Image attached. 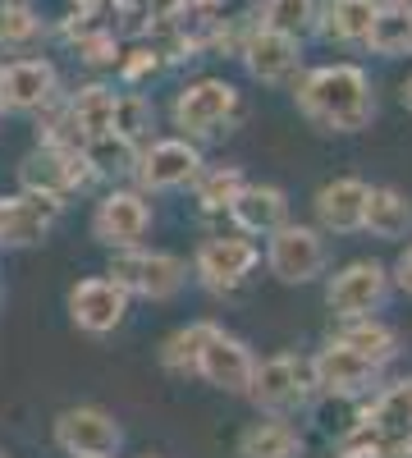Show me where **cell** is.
Returning a JSON list of instances; mask_svg holds the SVG:
<instances>
[{
    "label": "cell",
    "mask_w": 412,
    "mask_h": 458,
    "mask_svg": "<svg viewBox=\"0 0 412 458\" xmlns=\"http://www.w3.org/2000/svg\"><path fill=\"white\" fill-rule=\"evenodd\" d=\"M266 266L280 284H307L325 271V239L312 225H280L266 239Z\"/></svg>",
    "instance_id": "8"
},
{
    "label": "cell",
    "mask_w": 412,
    "mask_h": 458,
    "mask_svg": "<svg viewBox=\"0 0 412 458\" xmlns=\"http://www.w3.org/2000/svg\"><path fill=\"white\" fill-rule=\"evenodd\" d=\"M115 69H120L124 92H142L147 83H156L170 64L161 60V51H156L152 42H133L129 51H120V64H115Z\"/></svg>",
    "instance_id": "32"
},
{
    "label": "cell",
    "mask_w": 412,
    "mask_h": 458,
    "mask_svg": "<svg viewBox=\"0 0 412 458\" xmlns=\"http://www.w3.org/2000/svg\"><path fill=\"white\" fill-rule=\"evenodd\" d=\"M390 298V271L381 261H349L344 271H334L325 284V302L340 321H362L376 317Z\"/></svg>",
    "instance_id": "7"
},
{
    "label": "cell",
    "mask_w": 412,
    "mask_h": 458,
    "mask_svg": "<svg viewBox=\"0 0 412 458\" xmlns=\"http://www.w3.org/2000/svg\"><path fill=\"white\" fill-rule=\"evenodd\" d=\"M120 422L110 417L105 408H64L55 417V445L69 454V458H115L120 449Z\"/></svg>",
    "instance_id": "12"
},
{
    "label": "cell",
    "mask_w": 412,
    "mask_h": 458,
    "mask_svg": "<svg viewBox=\"0 0 412 458\" xmlns=\"http://www.w3.org/2000/svg\"><path fill=\"white\" fill-rule=\"evenodd\" d=\"M147 458H156V454H147Z\"/></svg>",
    "instance_id": "40"
},
{
    "label": "cell",
    "mask_w": 412,
    "mask_h": 458,
    "mask_svg": "<svg viewBox=\"0 0 412 458\" xmlns=\"http://www.w3.org/2000/svg\"><path fill=\"white\" fill-rule=\"evenodd\" d=\"M224 5H230V0H189V19L211 28L215 19H224Z\"/></svg>",
    "instance_id": "35"
},
{
    "label": "cell",
    "mask_w": 412,
    "mask_h": 458,
    "mask_svg": "<svg viewBox=\"0 0 412 458\" xmlns=\"http://www.w3.org/2000/svg\"><path fill=\"white\" fill-rule=\"evenodd\" d=\"M316 390V376H312V358H298V353H275L252 371V386L248 399L266 412V417H289L298 412Z\"/></svg>",
    "instance_id": "4"
},
{
    "label": "cell",
    "mask_w": 412,
    "mask_h": 458,
    "mask_svg": "<svg viewBox=\"0 0 412 458\" xmlns=\"http://www.w3.org/2000/svg\"><path fill=\"white\" fill-rule=\"evenodd\" d=\"M105 280H115L129 298H152V302H165L183 289L189 280V266L170 252H147V248H124L110 257V271Z\"/></svg>",
    "instance_id": "5"
},
{
    "label": "cell",
    "mask_w": 412,
    "mask_h": 458,
    "mask_svg": "<svg viewBox=\"0 0 412 458\" xmlns=\"http://www.w3.org/2000/svg\"><path fill=\"white\" fill-rule=\"evenodd\" d=\"M394 284L412 298V243H408V248H403V257L394 261Z\"/></svg>",
    "instance_id": "36"
},
{
    "label": "cell",
    "mask_w": 412,
    "mask_h": 458,
    "mask_svg": "<svg viewBox=\"0 0 412 458\" xmlns=\"http://www.w3.org/2000/svg\"><path fill=\"white\" fill-rule=\"evenodd\" d=\"M147 14H152V28L179 23V19H189V0H147ZM152 28H147V32H152Z\"/></svg>",
    "instance_id": "34"
},
{
    "label": "cell",
    "mask_w": 412,
    "mask_h": 458,
    "mask_svg": "<svg viewBox=\"0 0 412 458\" xmlns=\"http://www.w3.org/2000/svg\"><path fill=\"white\" fill-rule=\"evenodd\" d=\"M321 431L325 436H334V440H344L349 431H357L362 427V408L353 403V399H340V394H330L325 403H321Z\"/></svg>",
    "instance_id": "33"
},
{
    "label": "cell",
    "mask_w": 412,
    "mask_h": 458,
    "mask_svg": "<svg viewBox=\"0 0 412 458\" xmlns=\"http://www.w3.org/2000/svg\"><path fill=\"white\" fill-rule=\"evenodd\" d=\"M239 60L252 73V83L284 88V83H298V73H303V42L252 23L248 37H243V47H239Z\"/></svg>",
    "instance_id": "9"
},
{
    "label": "cell",
    "mask_w": 412,
    "mask_h": 458,
    "mask_svg": "<svg viewBox=\"0 0 412 458\" xmlns=\"http://www.w3.org/2000/svg\"><path fill=\"white\" fill-rule=\"evenodd\" d=\"M252 371H256V358L248 353V344H243L239 335H224V330L215 326V330L206 335V344H202L198 376L206 380L211 390H224V394H248Z\"/></svg>",
    "instance_id": "14"
},
{
    "label": "cell",
    "mask_w": 412,
    "mask_h": 458,
    "mask_svg": "<svg viewBox=\"0 0 412 458\" xmlns=\"http://www.w3.org/2000/svg\"><path fill=\"white\" fill-rule=\"evenodd\" d=\"M399 101H403V110L412 114V73H408V83H403V92H399Z\"/></svg>",
    "instance_id": "37"
},
{
    "label": "cell",
    "mask_w": 412,
    "mask_h": 458,
    "mask_svg": "<svg viewBox=\"0 0 412 458\" xmlns=\"http://www.w3.org/2000/svg\"><path fill=\"white\" fill-rule=\"evenodd\" d=\"M362 422L381 440H390L394 449L408 454V440H412V380H399V386L381 390L376 403L362 412Z\"/></svg>",
    "instance_id": "21"
},
{
    "label": "cell",
    "mask_w": 412,
    "mask_h": 458,
    "mask_svg": "<svg viewBox=\"0 0 412 458\" xmlns=\"http://www.w3.org/2000/svg\"><path fill=\"white\" fill-rule=\"evenodd\" d=\"M83 157H88V165L97 170V179H101V174L124 179V174L138 170V147L124 142V138H115V133H101V138L83 142Z\"/></svg>",
    "instance_id": "31"
},
{
    "label": "cell",
    "mask_w": 412,
    "mask_h": 458,
    "mask_svg": "<svg viewBox=\"0 0 412 458\" xmlns=\"http://www.w3.org/2000/svg\"><path fill=\"white\" fill-rule=\"evenodd\" d=\"M69 317L88 335H110V330H120L124 317H129V293L115 280H105V276L79 280L69 289Z\"/></svg>",
    "instance_id": "15"
},
{
    "label": "cell",
    "mask_w": 412,
    "mask_h": 458,
    "mask_svg": "<svg viewBox=\"0 0 412 458\" xmlns=\"http://www.w3.org/2000/svg\"><path fill=\"white\" fill-rule=\"evenodd\" d=\"M60 101V69L46 55H14L0 60V110L37 114Z\"/></svg>",
    "instance_id": "6"
},
{
    "label": "cell",
    "mask_w": 412,
    "mask_h": 458,
    "mask_svg": "<svg viewBox=\"0 0 412 458\" xmlns=\"http://www.w3.org/2000/svg\"><path fill=\"white\" fill-rule=\"evenodd\" d=\"M64 202L55 198H37V193H19L0 202V248H28L46 234L60 220Z\"/></svg>",
    "instance_id": "17"
},
{
    "label": "cell",
    "mask_w": 412,
    "mask_h": 458,
    "mask_svg": "<svg viewBox=\"0 0 412 458\" xmlns=\"http://www.w3.org/2000/svg\"><path fill=\"white\" fill-rule=\"evenodd\" d=\"M239 458H303V436L289 417H261L239 436Z\"/></svg>",
    "instance_id": "23"
},
{
    "label": "cell",
    "mask_w": 412,
    "mask_h": 458,
    "mask_svg": "<svg viewBox=\"0 0 412 458\" xmlns=\"http://www.w3.org/2000/svg\"><path fill=\"white\" fill-rule=\"evenodd\" d=\"M147 229H152V207H147V198L133 193V188H110L92 211V239L115 248V252L138 248Z\"/></svg>",
    "instance_id": "11"
},
{
    "label": "cell",
    "mask_w": 412,
    "mask_h": 458,
    "mask_svg": "<svg viewBox=\"0 0 412 458\" xmlns=\"http://www.w3.org/2000/svg\"><path fill=\"white\" fill-rule=\"evenodd\" d=\"M376 5L381 0H325L316 10V37L334 47H362L371 19H376Z\"/></svg>",
    "instance_id": "20"
},
{
    "label": "cell",
    "mask_w": 412,
    "mask_h": 458,
    "mask_svg": "<svg viewBox=\"0 0 412 458\" xmlns=\"http://www.w3.org/2000/svg\"><path fill=\"white\" fill-rule=\"evenodd\" d=\"M366 188L371 183H362L353 174L321 188L316 193V220H321L325 234H357L362 229V207H366Z\"/></svg>",
    "instance_id": "19"
},
{
    "label": "cell",
    "mask_w": 412,
    "mask_h": 458,
    "mask_svg": "<svg viewBox=\"0 0 412 458\" xmlns=\"http://www.w3.org/2000/svg\"><path fill=\"white\" fill-rule=\"evenodd\" d=\"M97 179V170L88 165L83 147H64V142H42L37 151H28L23 165H19V183L23 193H37V198H73Z\"/></svg>",
    "instance_id": "3"
},
{
    "label": "cell",
    "mask_w": 412,
    "mask_h": 458,
    "mask_svg": "<svg viewBox=\"0 0 412 458\" xmlns=\"http://www.w3.org/2000/svg\"><path fill=\"white\" fill-rule=\"evenodd\" d=\"M293 106L303 110V120L316 124L321 133H362L376 120L371 73L353 60H334V64H316L307 73H298Z\"/></svg>",
    "instance_id": "1"
},
{
    "label": "cell",
    "mask_w": 412,
    "mask_h": 458,
    "mask_svg": "<svg viewBox=\"0 0 412 458\" xmlns=\"http://www.w3.org/2000/svg\"><path fill=\"white\" fill-rule=\"evenodd\" d=\"M381 5H408L412 10V0H381Z\"/></svg>",
    "instance_id": "38"
},
{
    "label": "cell",
    "mask_w": 412,
    "mask_h": 458,
    "mask_svg": "<svg viewBox=\"0 0 412 458\" xmlns=\"http://www.w3.org/2000/svg\"><path fill=\"white\" fill-rule=\"evenodd\" d=\"M316 10H321V0H261L252 23L271 28L280 37H293V42H307L316 32Z\"/></svg>",
    "instance_id": "26"
},
{
    "label": "cell",
    "mask_w": 412,
    "mask_h": 458,
    "mask_svg": "<svg viewBox=\"0 0 412 458\" xmlns=\"http://www.w3.org/2000/svg\"><path fill=\"white\" fill-rule=\"evenodd\" d=\"M46 37V19L32 0H0V51L14 55H37Z\"/></svg>",
    "instance_id": "22"
},
{
    "label": "cell",
    "mask_w": 412,
    "mask_h": 458,
    "mask_svg": "<svg viewBox=\"0 0 412 458\" xmlns=\"http://www.w3.org/2000/svg\"><path fill=\"white\" fill-rule=\"evenodd\" d=\"M138 183L147 193H170V188H183L202 174V147L189 138H161L147 142L138 151Z\"/></svg>",
    "instance_id": "10"
},
{
    "label": "cell",
    "mask_w": 412,
    "mask_h": 458,
    "mask_svg": "<svg viewBox=\"0 0 412 458\" xmlns=\"http://www.w3.org/2000/svg\"><path fill=\"white\" fill-rule=\"evenodd\" d=\"M312 376H316V390L340 394V399H357L366 390H376V380H381V371L371 362H362L353 349H344L340 339H330L312 358Z\"/></svg>",
    "instance_id": "16"
},
{
    "label": "cell",
    "mask_w": 412,
    "mask_h": 458,
    "mask_svg": "<svg viewBox=\"0 0 412 458\" xmlns=\"http://www.w3.org/2000/svg\"><path fill=\"white\" fill-rule=\"evenodd\" d=\"M340 344L344 349H353L362 362H371V367H390L394 358H399V335L385 326V321H376V317H362V321H349L344 326V335H340Z\"/></svg>",
    "instance_id": "27"
},
{
    "label": "cell",
    "mask_w": 412,
    "mask_h": 458,
    "mask_svg": "<svg viewBox=\"0 0 412 458\" xmlns=\"http://www.w3.org/2000/svg\"><path fill=\"white\" fill-rule=\"evenodd\" d=\"M230 220L248 239H271L280 225H289V198L275 183H243V193L230 202Z\"/></svg>",
    "instance_id": "18"
},
{
    "label": "cell",
    "mask_w": 412,
    "mask_h": 458,
    "mask_svg": "<svg viewBox=\"0 0 412 458\" xmlns=\"http://www.w3.org/2000/svg\"><path fill=\"white\" fill-rule=\"evenodd\" d=\"M261 261V248L252 239H206L193 257V271L202 289L211 293H234Z\"/></svg>",
    "instance_id": "13"
},
{
    "label": "cell",
    "mask_w": 412,
    "mask_h": 458,
    "mask_svg": "<svg viewBox=\"0 0 412 458\" xmlns=\"http://www.w3.org/2000/svg\"><path fill=\"white\" fill-rule=\"evenodd\" d=\"M408 454H412V440H408Z\"/></svg>",
    "instance_id": "39"
},
{
    "label": "cell",
    "mask_w": 412,
    "mask_h": 458,
    "mask_svg": "<svg viewBox=\"0 0 412 458\" xmlns=\"http://www.w3.org/2000/svg\"><path fill=\"white\" fill-rule=\"evenodd\" d=\"M362 47L381 60L412 55V10L408 5H376V19H371Z\"/></svg>",
    "instance_id": "25"
},
{
    "label": "cell",
    "mask_w": 412,
    "mask_h": 458,
    "mask_svg": "<svg viewBox=\"0 0 412 458\" xmlns=\"http://www.w3.org/2000/svg\"><path fill=\"white\" fill-rule=\"evenodd\" d=\"M362 229L376 239H408L412 234V202L399 188H366Z\"/></svg>",
    "instance_id": "24"
},
{
    "label": "cell",
    "mask_w": 412,
    "mask_h": 458,
    "mask_svg": "<svg viewBox=\"0 0 412 458\" xmlns=\"http://www.w3.org/2000/svg\"><path fill=\"white\" fill-rule=\"evenodd\" d=\"M215 326L211 321H193V326H179L165 344H161V367L170 376H198V358H202V344Z\"/></svg>",
    "instance_id": "29"
},
{
    "label": "cell",
    "mask_w": 412,
    "mask_h": 458,
    "mask_svg": "<svg viewBox=\"0 0 412 458\" xmlns=\"http://www.w3.org/2000/svg\"><path fill=\"white\" fill-rule=\"evenodd\" d=\"M156 129V106L147 92H115V110H110V133L133 142L142 151V142Z\"/></svg>",
    "instance_id": "28"
},
{
    "label": "cell",
    "mask_w": 412,
    "mask_h": 458,
    "mask_svg": "<svg viewBox=\"0 0 412 458\" xmlns=\"http://www.w3.org/2000/svg\"><path fill=\"white\" fill-rule=\"evenodd\" d=\"M243 170L239 165H202V174L193 179V193H198V207L202 211H230V202L243 193Z\"/></svg>",
    "instance_id": "30"
},
{
    "label": "cell",
    "mask_w": 412,
    "mask_h": 458,
    "mask_svg": "<svg viewBox=\"0 0 412 458\" xmlns=\"http://www.w3.org/2000/svg\"><path fill=\"white\" fill-rule=\"evenodd\" d=\"M170 114H174V129L189 142H206V138H220L234 129V120L243 114V97L224 79H198L174 92Z\"/></svg>",
    "instance_id": "2"
},
{
    "label": "cell",
    "mask_w": 412,
    "mask_h": 458,
    "mask_svg": "<svg viewBox=\"0 0 412 458\" xmlns=\"http://www.w3.org/2000/svg\"><path fill=\"white\" fill-rule=\"evenodd\" d=\"M0 458H5V454H0Z\"/></svg>",
    "instance_id": "41"
}]
</instances>
